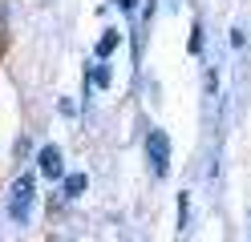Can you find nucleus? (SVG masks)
<instances>
[{
  "label": "nucleus",
  "instance_id": "obj_2",
  "mask_svg": "<svg viewBox=\"0 0 251 242\" xmlns=\"http://www.w3.org/2000/svg\"><path fill=\"white\" fill-rule=\"evenodd\" d=\"M146 161H150L154 177L170 174V137H166V129H150L146 133Z\"/></svg>",
  "mask_w": 251,
  "mask_h": 242
},
{
  "label": "nucleus",
  "instance_id": "obj_8",
  "mask_svg": "<svg viewBox=\"0 0 251 242\" xmlns=\"http://www.w3.org/2000/svg\"><path fill=\"white\" fill-rule=\"evenodd\" d=\"M118 8H122V12H134V8H138V0H118Z\"/></svg>",
  "mask_w": 251,
  "mask_h": 242
},
{
  "label": "nucleus",
  "instance_id": "obj_4",
  "mask_svg": "<svg viewBox=\"0 0 251 242\" xmlns=\"http://www.w3.org/2000/svg\"><path fill=\"white\" fill-rule=\"evenodd\" d=\"M118 44H122V32H118V28H105V32H101V41H98V48H93V53H98V61H105V57L114 53Z\"/></svg>",
  "mask_w": 251,
  "mask_h": 242
},
{
  "label": "nucleus",
  "instance_id": "obj_6",
  "mask_svg": "<svg viewBox=\"0 0 251 242\" xmlns=\"http://www.w3.org/2000/svg\"><path fill=\"white\" fill-rule=\"evenodd\" d=\"M89 81H93L98 89H105V85H109V69H105V65H93V69H89Z\"/></svg>",
  "mask_w": 251,
  "mask_h": 242
},
{
  "label": "nucleus",
  "instance_id": "obj_7",
  "mask_svg": "<svg viewBox=\"0 0 251 242\" xmlns=\"http://www.w3.org/2000/svg\"><path fill=\"white\" fill-rule=\"evenodd\" d=\"M202 48V37H199V24H195V32H191V53H199Z\"/></svg>",
  "mask_w": 251,
  "mask_h": 242
},
{
  "label": "nucleus",
  "instance_id": "obj_3",
  "mask_svg": "<svg viewBox=\"0 0 251 242\" xmlns=\"http://www.w3.org/2000/svg\"><path fill=\"white\" fill-rule=\"evenodd\" d=\"M37 170L49 177V182H65V161H61V150H57V145H41Z\"/></svg>",
  "mask_w": 251,
  "mask_h": 242
},
{
  "label": "nucleus",
  "instance_id": "obj_5",
  "mask_svg": "<svg viewBox=\"0 0 251 242\" xmlns=\"http://www.w3.org/2000/svg\"><path fill=\"white\" fill-rule=\"evenodd\" d=\"M85 174H69L65 177V198H81V194H85Z\"/></svg>",
  "mask_w": 251,
  "mask_h": 242
},
{
  "label": "nucleus",
  "instance_id": "obj_1",
  "mask_svg": "<svg viewBox=\"0 0 251 242\" xmlns=\"http://www.w3.org/2000/svg\"><path fill=\"white\" fill-rule=\"evenodd\" d=\"M33 198H37V177L33 174H21L17 182H12V190H8V214L17 222H28V214H33Z\"/></svg>",
  "mask_w": 251,
  "mask_h": 242
}]
</instances>
